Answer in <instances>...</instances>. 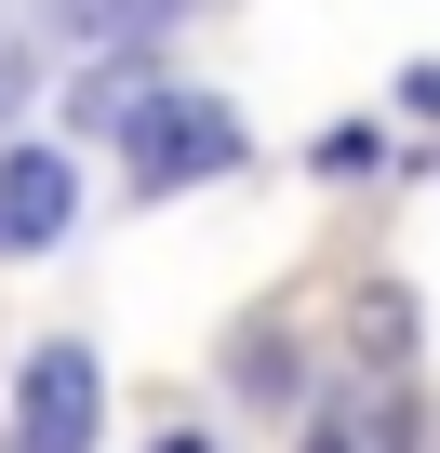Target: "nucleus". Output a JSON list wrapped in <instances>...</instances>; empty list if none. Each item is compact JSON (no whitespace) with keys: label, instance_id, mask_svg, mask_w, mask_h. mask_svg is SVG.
I'll use <instances>...</instances> for the list:
<instances>
[{"label":"nucleus","instance_id":"f03ea898","mask_svg":"<svg viewBox=\"0 0 440 453\" xmlns=\"http://www.w3.org/2000/svg\"><path fill=\"white\" fill-rule=\"evenodd\" d=\"M94 413H107L94 347H41L27 387H14V453H94Z\"/></svg>","mask_w":440,"mask_h":453},{"label":"nucleus","instance_id":"7ed1b4c3","mask_svg":"<svg viewBox=\"0 0 440 453\" xmlns=\"http://www.w3.org/2000/svg\"><path fill=\"white\" fill-rule=\"evenodd\" d=\"M67 213H81L67 147H0V254H41V241H67Z\"/></svg>","mask_w":440,"mask_h":453},{"label":"nucleus","instance_id":"f257e3e1","mask_svg":"<svg viewBox=\"0 0 440 453\" xmlns=\"http://www.w3.org/2000/svg\"><path fill=\"white\" fill-rule=\"evenodd\" d=\"M241 160V107H213V94H187V81H160L134 120H120V173H134V200H174L187 173H228Z\"/></svg>","mask_w":440,"mask_h":453},{"label":"nucleus","instance_id":"423d86ee","mask_svg":"<svg viewBox=\"0 0 440 453\" xmlns=\"http://www.w3.org/2000/svg\"><path fill=\"white\" fill-rule=\"evenodd\" d=\"M27 67H41V54H27V27H0V107L27 94Z\"/></svg>","mask_w":440,"mask_h":453},{"label":"nucleus","instance_id":"20e7f679","mask_svg":"<svg viewBox=\"0 0 440 453\" xmlns=\"http://www.w3.org/2000/svg\"><path fill=\"white\" fill-rule=\"evenodd\" d=\"M174 14H187V0H54V27H67V41H94V54H147Z\"/></svg>","mask_w":440,"mask_h":453},{"label":"nucleus","instance_id":"0eeeda50","mask_svg":"<svg viewBox=\"0 0 440 453\" xmlns=\"http://www.w3.org/2000/svg\"><path fill=\"white\" fill-rule=\"evenodd\" d=\"M160 453H200V440H160Z\"/></svg>","mask_w":440,"mask_h":453},{"label":"nucleus","instance_id":"39448f33","mask_svg":"<svg viewBox=\"0 0 440 453\" xmlns=\"http://www.w3.org/2000/svg\"><path fill=\"white\" fill-rule=\"evenodd\" d=\"M307 453H387V413H360V426H347V413H320V440H307Z\"/></svg>","mask_w":440,"mask_h":453}]
</instances>
